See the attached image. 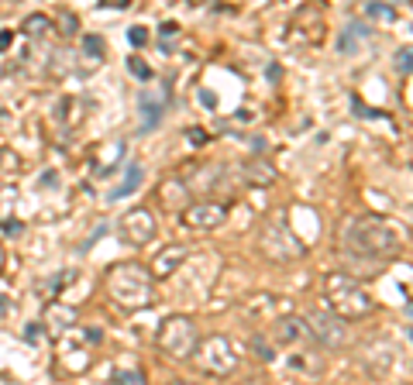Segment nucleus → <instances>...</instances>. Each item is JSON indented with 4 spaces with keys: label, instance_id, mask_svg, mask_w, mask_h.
Instances as JSON below:
<instances>
[{
    "label": "nucleus",
    "instance_id": "2eb2a0df",
    "mask_svg": "<svg viewBox=\"0 0 413 385\" xmlns=\"http://www.w3.org/2000/svg\"><path fill=\"white\" fill-rule=\"evenodd\" d=\"M245 179L252 183V186H269V183H276V169H272V162L269 159H248L245 162Z\"/></svg>",
    "mask_w": 413,
    "mask_h": 385
},
{
    "label": "nucleus",
    "instance_id": "0eeeda50",
    "mask_svg": "<svg viewBox=\"0 0 413 385\" xmlns=\"http://www.w3.org/2000/svg\"><path fill=\"white\" fill-rule=\"evenodd\" d=\"M155 234H158V220H155V213H152L148 207H134V210H128V213L121 217V237H124L131 248L152 244Z\"/></svg>",
    "mask_w": 413,
    "mask_h": 385
},
{
    "label": "nucleus",
    "instance_id": "7ed1b4c3",
    "mask_svg": "<svg viewBox=\"0 0 413 385\" xmlns=\"http://www.w3.org/2000/svg\"><path fill=\"white\" fill-rule=\"evenodd\" d=\"M107 296L121 306V310H141L152 303V289H155V279H152V268L141 265V261H117L107 279Z\"/></svg>",
    "mask_w": 413,
    "mask_h": 385
},
{
    "label": "nucleus",
    "instance_id": "f03ea898",
    "mask_svg": "<svg viewBox=\"0 0 413 385\" xmlns=\"http://www.w3.org/2000/svg\"><path fill=\"white\" fill-rule=\"evenodd\" d=\"M320 292H324L331 313H334L338 320H344V323L365 320V316H372V310H375V299L368 296V289L362 285V279H355V275H348V272H327Z\"/></svg>",
    "mask_w": 413,
    "mask_h": 385
},
{
    "label": "nucleus",
    "instance_id": "aec40b11",
    "mask_svg": "<svg viewBox=\"0 0 413 385\" xmlns=\"http://www.w3.org/2000/svg\"><path fill=\"white\" fill-rule=\"evenodd\" d=\"M8 45H11V32H4V35H0V52H4Z\"/></svg>",
    "mask_w": 413,
    "mask_h": 385
},
{
    "label": "nucleus",
    "instance_id": "f257e3e1",
    "mask_svg": "<svg viewBox=\"0 0 413 385\" xmlns=\"http://www.w3.org/2000/svg\"><path fill=\"white\" fill-rule=\"evenodd\" d=\"M341 248H348L351 255L368 258V261H389L403 251V237L389 217L365 213L348 224V234H341Z\"/></svg>",
    "mask_w": 413,
    "mask_h": 385
},
{
    "label": "nucleus",
    "instance_id": "ddd939ff",
    "mask_svg": "<svg viewBox=\"0 0 413 385\" xmlns=\"http://www.w3.org/2000/svg\"><path fill=\"white\" fill-rule=\"evenodd\" d=\"M158 196H162V203H165L169 210H176V213H182V210L189 207V186H186V179H179V176L165 179V183L158 186Z\"/></svg>",
    "mask_w": 413,
    "mask_h": 385
},
{
    "label": "nucleus",
    "instance_id": "f3484780",
    "mask_svg": "<svg viewBox=\"0 0 413 385\" xmlns=\"http://www.w3.org/2000/svg\"><path fill=\"white\" fill-rule=\"evenodd\" d=\"M114 385H148V382H145V371H141V368L121 364V368L114 371Z\"/></svg>",
    "mask_w": 413,
    "mask_h": 385
},
{
    "label": "nucleus",
    "instance_id": "39448f33",
    "mask_svg": "<svg viewBox=\"0 0 413 385\" xmlns=\"http://www.w3.org/2000/svg\"><path fill=\"white\" fill-rule=\"evenodd\" d=\"M193 361L203 375H211V378H228L238 371L241 364V347L228 337V334H206L200 337L196 351H193Z\"/></svg>",
    "mask_w": 413,
    "mask_h": 385
},
{
    "label": "nucleus",
    "instance_id": "4468645a",
    "mask_svg": "<svg viewBox=\"0 0 413 385\" xmlns=\"http://www.w3.org/2000/svg\"><path fill=\"white\" fill-rule=\"evenodd\" d=\"M49 330H52V337H62L73 323H76V310L73 306H59V303H52L49 310H45V320H42Z\"/></svg>",
    "mask_w": 413,
    "mask_h": 385
},
{
    "label": "nucleus",
    "instance_id": "dca6fc26",
    "mask_svg": "<svg viewBox=\"0 0 413 385\" xmlns=\"http://www.w3.org/2000/svg\"><path fill=\"white\" fill-rule=\"evenodd\" d=\"M141 179H145V172H141V165H128V179L110 193V200H121V196H128V193H134L138 186H141Z\"/></svg>",
    "mask_w": 413,
    "mask_h": 385
},
{
    "label": "nucleus",
    "instance_id": "412c9836",
    "mask_svg": "<svg viewBox=\"0 0 413 385\" xmlns=\"http://www.w3.org/2000/svg\"><path fill=\"white\" fill-rule=\"evenodd\" d=\"M172 385H196V382H172Z\"/></svg>",
    "mask_w": 413,
    "mask_h": 385
},
{
    "label": "nucleus",
    "instance_id": "f8f14e48",
    "mask_svg": "<svg viewBox=\"0 0 413 385\" xmlns=\"http://www.w3.org/2000/svg\"><path fill=\"white\" fill-rule=\"evenodd\" d=\"M186 255H189V248L186 244H169V248H162L155 258H152V279H172L176 272H179V265L186 261Z\"/></svg>",
    "mask_w": 413,
    "mask_h": 385
},
{
    "label": "nucleus",
    "instance_id": "9d476101",
    "mask_svg": "<svg viewBox=\"0 0 413 385\" xmlns=\"http://www.w3.org/2000/svg\"><path fill=\"white\" fill-rule=\"evenodd\" d=\"M303 323H307V330H310V340H317V344H324V347H331V351H338V347L344 344V320H338L334 313L317 310V313H307Z\"/></svg>",
    "mask_w": 413,
    "mask_h": 385
},
{
    "label": "nucleus",
    "instance_id": "20e7f679",
    "mask_svg": "<svg viewBox=\"0 0 413 385\" xmlns=\"http://www.w3.org/2000/svg\"><path fill=\"white\" fill-rule=\"evenodd\" d=\"M259 255L276 261V265H290V261H300L307 255V248L296 237V231L283 220V213H272L259 227Z\"/></svg>",
    "mask_w": 413,
    "mask_h": 385
},
{
    "label": "nucleus",
    "instance_id": "6e6552de",
    "mask_svg": "<svg viewBox=\"0 0 413 385\" xmlns=\"http://www.w3.org/2000/svg\"><path fill=\"white\" fill-rule=\"evenodd\" d=\"M179 220H182L186 231H217L228 220V207L217 203V200H196L179 213Z\"/></svg>",
    "mask_w": 413,
    "mask_h": 385
},
{
    "label": "nucleus",
    "instance_id": "423d86ee",
    "mask_svg": "<svg viewBox=\"0 0 413 385\" xmlns=\"http://www.w3.org/2000/svg\"><path fill=\"white\" fill-rule=\"evenodd\" d=\"M155 344L172 361H189L196 344H200V327L189 313H169L155 330Z\"/></svg>",
    "mask_w": 413,
    "mask_h": 385
},
{
    "label": "nucleus",
    "instance_id": "9b49d317",
    "mask_svg": "<svg viewBox=\"0 0 413 385\" xmlns=\"http://www.w3.org/2000/svg\"><path fill=\"white\" fill-rule=\"evenodd\" d=\"M269 340H272V347H296V344L310 340V330H307L303 316H279L269 330Z\"/></svg>",
    "mask_w": 413,
    "mask_h": 385
},
{
    "label": "nucleus",
    "instance_id": "a211bd4d",
    "mask_svg": "<svg viewBox=\"0 0 413 385\" xmlns=\"http://www.w3.org/2000/svg\"><path fill=\"white\" fill-rule=\"evenodd\" d=\"M145 38H148L145 28H131V42H134V45H145Z\"/></svg>",
    "mask_w": 413,
    "mask_h": 385
},
{
    "label": "nucleus",
    "instance_id": "6ab92c4d",
    "mask_svg": "<svg viewBox=\"0 0 413 385\" xmlns=\"http://www.w3.org/2000/svg\"><path fill=\"white\" fill-rule=\"evenodd\" d=\"M131 73H134V76H148V66L138 62V59H131Z\"/></svg>",
    "mask_w": 413,
    "mask_h": 385
},
{
    "label": "nucleus",
    "instance_id": "1a4fd4ad",
    "mask_svg": "<svg viewBox=\"0 0 413 385\" xmlns=\"http://www.w3.org/2000/svg\"><path fill=\"white\" fill-rule=\"evenodd\" d=\"M290 35H293V42H300V45H320V42L327 38V21H324V11H320V8H314V4L300 8V11L293 14Z\"/></svg>",
    "mask_w": 413,
    "mask_h": 385
}]
</instances>
